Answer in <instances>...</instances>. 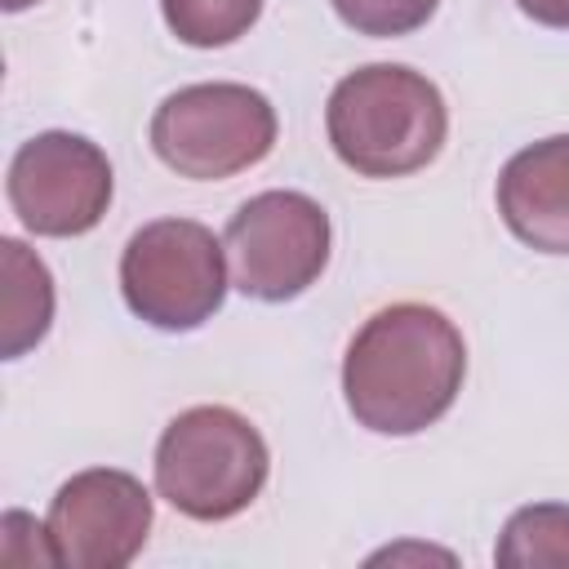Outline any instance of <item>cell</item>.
Instances as JSON below:
<instances>
[{"instance_id":"9c48e42d","label":"cell","mask_w":569,"mask_h":569,"mask_svg":"<svg viewBox=\"0 0 569 569\" xmlns=\"http://www.w3.org/2000/svg\"><path fill=\"white\" fill-rule=\"evenodd\" d=\"M498 213L538 253H569V133L516 151L498 178Z\"/></svg>"},{"instance_id":"52a82bcc","label":"cell","mask_w":569,"mask_h":569,"mask_svg":"<svg viewBox=\"0 0 569 569\" xmlns=\"http://www.w3.org/2000/svg\"><path fill=\"white\" fill-rule=\"evenodd\" d=\"M9 204L36 236H84L111 204V164L80 133H36L9 164Z\"/></svg>"},{"instance_id":"ba28073f","label":"cell","mask_w":569,"mask_h":569,"mask_svg":"<svg viewBox=\"0 0 569 569\" xmlns=\"http://www.w3.org/2000/svg\"><path fill=\"white\" fill-rule=\"evenodd\" d=\"M44 525H49L58 565L124 569L151 533V493L129 471L89 467L53 493Z\"/></svg>"},{"instance_id":"277c9868","label":"cell","mask_w":569,"mask_h":569,"mask_svg":"<svg viewBox=\"0 0 569 569\" xmlns=\"http://www.w3.org/2000/svg\"><path fill=\"white\" fill-rule=\"evenodd\" d=\"M276 147V107L249 84H187L151 116V151L196 182L231 178Z\"/></svg>"},{"instance_id":"6da1fadb","label":"cell","mask_w":569,"mask_h":569,"mask_svg":"<svg viewBox=\"0 0 569 569\" xmlns=\"http://www.w3.org/2000/svg\"><path fill=\"white\" fill-rule=\"evenodd\" d=\"M462 373L467 347L453 320L427 302H396L356 329L342 356V396L360 427L418 436L453 409Z\"/></svg>"},{"instance_id":"2e32d148","label":"cell","mask_w":569,"mask_h":569,"mask_svg":"<svg viewBox=\"0 0 569 569\" xmlns=\"http://www.w3.org/2000/svg\"><path fill=\"white\" fill-rule=\"evenodd\" d=\"M9 13H18V9H27V4H36V0H0Z\"/></svg>"},{"instance_id":"30bf717a","label":"cell","mask_w":569,"mask_h":569,"mask_svg":"<svg viewBox=\"0 0 569 569\" xmlns=\"http://www.w3.org/2000/svg\"><path fill=\"white\" fill-rule=\"evenodd\" d=\"M0 262H4V289H0V351L4 360H18L31 351L53 320V280L49 267L22 244V240H0Z\"/></svg>"},{"instance_id":"7a4b0ae2","label":"cell","mask_w":569,"mask_h":569,"mask_svg":"<svg viewBox=\"0 0 569 569\" xmlns=\"http://www.w3.org/2000/svg\"><path fill=\"white\" fill-rule=\"evenodd\" d=\"M325 129L347 169L365 178H405L440 156L449 111L422 71L373 62L333 84Z\"/></svg>"},{"instance_id":"8fae6325","label":"cell","mask_w":569,"mask_h":569,"mask_svg":"<svg viewBox=\"0 0 569 569\" xmlns=\"http://www.w3.org/2000/svg\"><path fill=\"white\" fill-rule=\"evenodd\" d=\"M493 560L507 569H569V507L538 502L520 507L493 547Z\"/></svg>"},{"instance_id":"4fadbf2b","label":"cell","mask_w":569,"mask_h":569,"mask_svg":"<svg viewBox=\"0 0 569 569\" xmlns=\"http://www.w3.org/2000/svg\"><path fill=\"white\" fill-rule=\"evenodd\" d=\"M436 4H440V0H333L338 18H342L351 31L378 36V40L418 31V27L436 13Z\"/></svg>"},{"instance_id":"8992f818","label":"cell","mask_w":569,"mask_h":569,"mask_svg":"<svg viewBox=\"0 0 569 569\" xmlns=\"http://www.w3.org/2000/svg\"><path fill=\"white\" fill-rule=\"evenodd\" d=\"M222 249L240 293L289 302L311 289L329 262V213L302 191H262L231 213Z\"/></svg>"},{"instance_id":"7c38bea8","label":"cell","mask_w":569,"mask_h":569,"mask_svg":"<svg viewBox=\"0 0 569 569\" xmlns=\"http://www.w3.org/2000/svg\"><path fill=\"white\" fill-rule=\"evenodd\" d=\"M169 31L191 49H222L240 40L258 13L262 0H160Z\"/></svg>"},{"instance_id":"5bb4252c","label":"cell","mask_w":569,"mask_h":569,"mask_svg":"<svg viewBox=\"0 0 569 569\" xmlns=\"http://www.w3.org/2000/svg\"><path fill=\"white\" fill-rule=\"evenodd\" d=\"M36 529V520L27 511H4L0 520V565L4 569H36V565H58V551H53V538H49V525L27 538Z\"/></svg>"},{"instance_id":"5b68a950","label":"cell","mask_w":569,"mask_h":569,"mask_svg":"<svg viewBox=\"0 0 569 569\" xmlns=\"http://www.w3.org/2000/svg\"><path fill=\"white\" fill-rule=\"evenodd\" d=\"M222 244L204 222L156 218L120 253V289L138 320L156 329H196L227 298Z\"/></svg>"},{"instance_id":"9a60e30c","label":"cell","mask_w":569,"mask_h":569,"mask_svg":"<svg viewBox=\"0 0 569 569\" xmlns=\"http://www.w3.org/2000/svg\"><path fill=\"white\" fill-rule=\"evenodd\" d=\"M516 4L542 27H569V0H516Z\"/></svg>"},{"instance_id":"3957f363","label":"cell","mask_w":569,"mask_h":569,"mask_svg":"<svg viewBox=\"0 0 569 569\" xmlns=\"http://www.w3.org/2000/svg\"><path fill=\"white\" fill-rule=\"evenodd\" d=\"M267 440L227 405L178 413L156 445V489L191 520H231L267 485Z\"/></svg>"}]
</instances>
